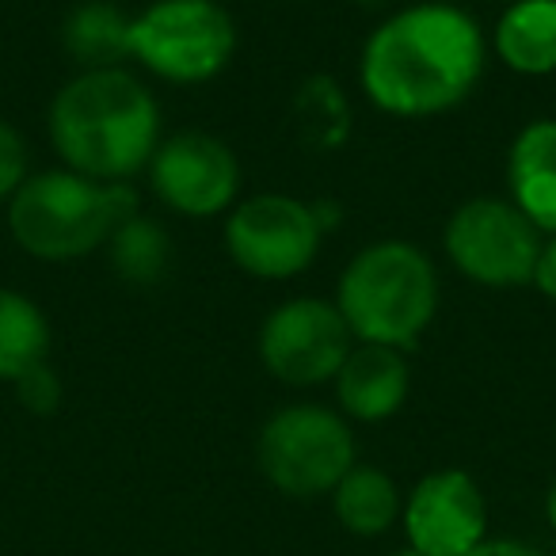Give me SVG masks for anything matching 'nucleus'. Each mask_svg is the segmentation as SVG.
Segmentation results:
<instances>
[{
	"label": "nucleus",
	"mask_w": 556,
	"mask_h": 556,
	"mask_svg": "<svg viewBox=\"0 0 556 556\" xmlns=\"http://www.w3.org/2000/svg\"><path fill=\"white\" fill-rule=\"evenodd\" d=\"M130 20L111 0H80L62 20V47L80 73L123 70L130 58Z\"/></svg>",
	"instance_id": "nucleus-15"
},
{
	"label": "nucleus",
	"mask_w": 556,
	"mask_h": 556,
	"mask_svg": "<svg viewBox=\"0 0 556 556\" xmlns=\"http://www.w3.org/2000/svg\"><path fill=\"white\" fill-rule=\"evenodd\" d=\"M134 214L138 194L130 184H100L70 168L35 172L9 199L12 240L47 263L80 260L96 248H108L118 225Z\"/></svg>",
	"instance_id": "nucleus-4"
},
{
	"label": "nucleus",
	"mask_w": 556,
	"mask_h": 556,
	"mask_svg": "<svg viewBox=\"0 0 556 556\" xmlns=\"http://www.w3.org/2000/svg\"><path fill=\"white\" fill-rule=\"evenodd\" d=\"M12 386H16L20 404H24L27 412H35V416H50V412L62 404V381L50 370V363H39L35 370H27L24 378L12 381Z\"/></svg>",
	"instance_id": "nucleus-20"
},
{
	"label": "nucleus",
	"mask_w": 556,
	"mask_h": 556,
	"mask_svg": "<svg viewBox=\"0 0 556 556\" xmlns=\"http://www.w3.org/2000/svg\"><path fill=\"white\" fill-rule=\"evenodd\" d=\"M336 305L358 343L412 351L439 313V270L412 240H374L343 267Z\"/></svg>",
	"instance_id": "nucleus-3"
},
{
	"label": "nucleus",
	"mask_w": 556,
	"mask_h": 556,
	"mask_svg": "<svg viewBox=\"0 0 556 556\" xmlns=\"http://www.w3.org/2000/svg\"><path fill=\"white\" fill-rule=\"evenodd\" d=\"M255 457L267 484L278 492L298 500L332 495V488L355 469V434L336 408L287 404L263 424Z\"/></svg>",
	"instance_id": "nucleus-6"
},
{
	"label": "nucleus",
	"mask_w": 556,
	"mask_h": 556,
	"mask_svg": "<svg viewBox=\"0 0 556 556\" xmlns=\"http://www.w3.org/2000/svg\"><path fill=\"white\" fill-rule=\"evenodd\" d=\"M530 287H538L548 302H556V237L541 240V252H538V263H533Z\"/></svg>",
	"instance_id": "nucleus-21"
},
{
	"label": "nucleus",
	"mask_w": 556,
	"mask_h": 556,
	"mask_svg": "<svg viewBox=\"0 0 556 556\" xmlns=\"http://www.w3.org/2000/svg\"><path fill=\"white\" fill-rule=\"evenodd\" d=\"M465 556H541V553L533 545H526V541H515V538H488Z\"/></svg>",
	"instance_id": "nucleus-22"
},
{
	"label": "nucleus",
	"mask_w": 556,
	"mask_h": 556,
	"mask_svg": "<svg viewBox=\"0 0 556 556\" xmlns=\"http://www.w3.org/2000/svg\"><path fill=\"white\" fill-rule=\"evenodd\" d=\"M469 4H480V0H469Z\"/></svg>",
	"instance_id": "nucleus-25"
},
{
	"label": "nucleus",
	"mask_w": 556,
	"mask_h": 556,
	"mask_svg": "<svg viewBox=\"0 0 556 556\" xmlns=\"http://www.w3.org/2000/svg\"><path fill=\"white\" fill-rule=\"evenodd\" d=\"M332 510L343 522V530H351L355 538H381L401 518L404 500L386 469L355 462V469L332 488Z\"/></svg>",
	"instance_id": "nucleus-16"
},
{
	"label": "nucleus",
	"mask_w": 556,
	"mask_h": 556,
	"mask_svg": "<svg viewBox=\"0 0 556 556\" xmlns=\"http://www.w3.org/2000/svg\"><path fill=\"white\" fill-rule=\"evenodd\" d=\"M492 50L510 73H556V0H515L492 27Z\"/></svg>",
	"instance_id": "nucleus-14"
},
{
	"label": "nucleus",
	"mask_w": 556,
	"mask_h": 556,
	"mask_svg": "<svg viewBox=\"0 0 556 556\" xmlns=\"http://www.w3.org/2000/svg\"><path fill=\"white\" fill-rule=\"evenodd\" d=\"M50 355V320L39 302L0 287V381H16Z\"/></svg>",
	"instance_id": "nucleus-17"
},
{
	"label": "nucleus",
	"mask_w": 556,
	"mask_h": 556,
	"mask_svg": "<svg viewBox=\"0 0 556 556\" xmlns=\"http://www.w3.org/2000/svg\"><path fill=\"white\" fill-rule=\"evenodd\" d=\"M408 545L424 556H465L488 541V500L462 469L427 472L401 510Z\"/></svg>",
	"instance_id": "nucleus-11"
},
{
	"label": "nucleus",
	"mask_w": 556,
	"mask_h": 556,
	"mask_svg": "<svg viewBox=\"0 0 556 556\" xmlns=\"http://www.w3.org/2000/svg\"><path fill=\"white\" fill-rule=\"evenodd\" d=\"M332 386L343 419L386 424L408 401L412 374L408 363H404V351L378 348V343H358V348H351L348 363L340 366Z\"/></svg>",
	"instance_id": "nucleus-12"
},
{
	"label": "nucleus",
	"mask_w": 556,
	"mask_h": 556,
	"mask_svg": "<svg viewBox=\"0 0 556 556\" xmlns=\"http://www.w3.org/2000/svg\"><path fill=\"white\" fill-rule=\"evenodd\" d=\"M237 54V24L217 0H153L130 20V58L168 85H206Z\"/></svg>",
	"instance_id": "nucleus-5"
},
{
	"label": "nucleus",
	"mask_w": 556,
	"mask_h": 556,
	"mask_svg": "<svg viewBox=\"0 0 556 556\" xmlns=\"http://www.w3.org/2000/svg\"><path fill=\"white\" fill-rule=\"evenodd\" d=\"M62 168L100 184H126L161 146V103L130 70H88L58 88L47 115Z\"/></svg>",
	"instance_id": "nucleus-2"
},
{
	"label": "nucleus",
	"mask_w": 556,
	"mask_h": 556,
	"mask_svg": "<svg viewBox=\"0 0 556 556\" xmlns=\"http://www.w3.org/2000/svg\"><path fill=\"white\" fill-rule=\"evenodd\" d=\"M27 176H31V156L24 134L0 118V199H12Z\"/></svg>",
	"instance_id": "nucleus-19"
},
{
	"label": "nucleus",
	"mask_w": 556,
	"mask_h": 556,
	"mask_svg": "<svg viewBox=\"0 0 556 556\" xmlns=\"http://www.w3.org/2000/svg\"><path fill=\"white\" fill-rule=\"evenodd\" d=\"M108 252H111V267H115V275L123 282L153 287V282H161L172 263V240L164 232V225H156L153 217L134 214L108 240Z\"/></svg>",
	"instance_id": "nucleus-18"
},
{
	"label": "nucleus",
	"mask_w": 556,
	"mask_h": 556,
	"mask_svg": "<svg viewBox=\"0 0 556 556\" xmlns=\"http://www.w3.org/2000/svg\"><path fill=\"white\" fill-rule=\"evenodd\" d=\"M545 518H548V526H553V533H556V477H553V484H548V492H545Z\"/></svg>",
	"instance_id": "nucleus-23"
},
{
	"label": "nucleus",
	"mask_w": 556,
	"mask_h": 556,
	"mask_svg": "<svg viewBox=\"0 0 556 556\" xmlns=\"http://www.w3.org/2000/svg\"><path fill=\"white\" fill-rule=\"evenodd\" d=\"M146 172L156 202L179 217L206 222L240 202V161L214 134L184 130L161 138Z\"/></svg>",
	"instance_id": "nucleus-10"
},
{
	"label": "nucleus",
	"mask_w": 556,
	"mask_h": 556,
	"mask_svg": "<svg viewBox=\"0 0 556 556\" xmlns=\"http://www.w3.org/2000/svg\"><path fill=\"white\" fill-rule=\"evenodd\" d=\"M355 336L340 305L328 298H290L275 305L260 328L263 370L282 386H325L348 363Z\"/></svg>",
	"instance_id": "nucleus-9"
},
{
	"label": "nucleus",
	"mask_w": 556,
	"mask_h": 556,
	"mask_svg": "<svg viewBox=\"0 0 556 556\" xmlns=\"http://www.w3.org/2000/svg\"><path fill=\"white\" fill-rule=\"evenodd\" d=\"M393 556H424V553H416V548H412V545H408V548H396V553H393Z\"/></svg>",
	"instance_id": "nucleus-24"
},
{
	"label": "nucleus",
	"mask_w": 556,
	"mask_h": 556,
	"mask_svg": "<svg viewBox=\"0 0 556 556\" xmlns=\"http://www.w3.org/2000/svg\"><path fill=\"white\" fill-rule=\"evenodd\" d=\"M507 187L510 202L545 237H556V118H533L515 134L507 153Z\"/></svg>",
	"instance_id": "nucleus-13"
},
{
	"label": "nucleus",
	"mask_w": 556,
	"mask_h": 556,
	"mask_svg": "<svg viewBox=\"0 0 556 556\" xmlns=\"http://www.w3.org/2000/svg\"><path fill=\"white\" fill-rule=\"evenodd\" d=\"M488 35L454 0H419L370 31L358 58L366 100L393 118H434L477 92Z\"/></svg>",
	"instance_id": "nucleus-1"
},
{
	"label": "nucleus",
	"mask_w": 556,
	"mask_h": 556,
	"mask_svg": "<svg viewBox=\"0 0 556 556\" xmlns=\"http://www.w3.org/2000/svg\"><path fill=\"white\" fill-rule=\"evenodd\" d=\"M545 232L522 214L510 199L480 194L450 214L442 248L454 270L469 282L492 290L530 287Z\"/></svg>",
	"instance_id": "nucleus-8"
},
{
	"label": "nucleus",
	"mask_w": 556,
	"mask_h": 556,
	"mask_svg": "<svg viewBox=\"0 0 556 556\" xmlns=\"http://www.w3.org/2000/svg\"><path fill=\"white\" fill-rule=\"evenodd\" d=\"M328 222L313 202L294 194H248L225 217V248L244 275L287 282L317 260Z\"/></svg>",
	"instance_id": "nucleus-7"
}]
</instances>
